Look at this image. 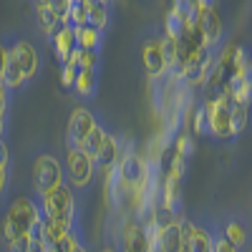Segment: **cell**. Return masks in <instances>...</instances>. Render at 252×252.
<instances>
[{
    "instance_id": "1",
    "label": "cell",
    "mask_w": 252,
    "mask_h": 252,
    "mask_svg": "<svg viewBox=\"0 0 252 252\" xmlns=\"http://www.w3.org/2000/svg\"><path fill=\"white\" fill-rule=\"evenodd\" d=\"M40 197V217H51V220H61L66 224H73V212H76V199L73 192L66 182L56 184L48 192L38 194Z\"/></svg>"
},
{
    "instance_id": "2",
    "label": "cell",
    "mask_w": 252,
    "mask_h": 252,
    "mask_svg": "<svg viewBox=\"0 0 252 252\" xmlns=\"http://www.w3.org/2000/svg\"><path fill=\"white\" fill-rule=\"evenodd\" d=\"M229 103H232V96L229 91H220L217 96H212L204 109H207V134L215 136V139H222V141H229L235 139V131H232V124H229Z\"/></svg>"
},
{
    "instance_id": "3",
    "label": "cell",
    "mask_w": 252,
    "mask_h": 252,
    "mask_svg": "<svg viewBox=\"0 0 252 252\" xmlns=\"http://www.w3.org/2000/svg\"><path fill=\"white\" fill-rule=\"evenodd\" d=\"M66 177H68V184L71 187H89L96 177V161L86 154L78 146V149H68V157H66Z\"/></svg>"
},
{
    "instance_id": "4",
    "label": "cell",
    "mask_w": 252,
    "mask_h": 252,
    "mask_svg": "<svg viewBox=\"0 0 252 252\" xmlns=\"http://www.w3.org/2000/svg\"><path fill=\"white\" fill-rule=\"evenodd\" d=\"M63 182V166L56 157L51 154H40L33 164V187L38 194L48 192V189H53L56 184Z\"/></svg>"
},
{
    "instance_id": "5",
    "label": "cell",
    "mask_w": 252,
    "mask_h": 252,
    "mask_svg": "<svg viewBox=\"0 0 252 252\" xmlns=\"http://www.w3.org/2000/svg\"><path fill=\"white\" fill-rule=\"evenodd\" d=\"M179 222V237H182V250L187 252H212V232L207 227L189 222V220H177Z\"/></svg>"
},
{
    "instance_id": "6",
    "label": "cell",
    "mask_w": 252,
    "mask_h": 252,
    "mask_svg": "<svg viewBox=\"0 0 252 252\" xmlns=\"http://www.w3.org/2000/svg\"><path fill=\"white\" fill-rule=\"evenodd\" d=\"M222 33H224V23H222V15L217 10V5H207L202 8V15H199V40L204 48H217L220 40H222Z\"/></svg>"
},
{
    "instance_id": "7",
    "label": "cell",
    "mask_w": 252,
    "mask_h": 252,
    "mask_svg": "<svg viewBox=\"0 0 252 252\" xmlns=\"http://www.w3.org/2000/svg\"><path fill=\"white\" fill-rule=\"evenodd\" d=\"M5 217L20 229V232H28L33 224L40 222V207L33 199H28V197H18V199L10 202Z\"/></svg>"
},
{
    "instance_id": "8",
    "label": "cell",
    "mask_w": 252,
    "mask_h": 252,
    "mask_svg": "<svg viewBox=\"0 0 252 252\" xmlns=\"http://www.w3.org/2000/svg\"><path fill=\"white\" fill-rule=\"evenodd\" d=\"M141 63H144V71L149 78H159V76L166 73V63H164V53H161V38L152 35V38L144 40Z\"/></svg>"
},
{
    "instance_id": "9",
    "label": "cell",
    "mask_w": 252,
    "mask_h": 252,
    "mask_svg": "<svg viewBox=\"0 0 252 252\" xmlns=\"http://www.w3.org/2000/svg\"><path fill=\"white\" fill-rule=\"evenodd\" d=\"M94 126H96V116H94L89 109L78 106V109L71 114V121H68V134H66L68 149H78L81 141L86 139V134L94 129Z\"/></svg>"
},
{
    "instance_id": "10",
    "label": "cell",
    "mask_w": 252,
    "mask_h": 252,
    "mask_svg": "<svg viewBox=\"0 0 252 252\" xmlns=\"http://www.w3.org/2000/svg\"><path fill=\"white\" fill-rule=\"evenodd\" d=\"M8 56L20 66V71L26 73V78L31 81V78H35V73H38V53H35V48L28 43V40H13V43L8 46Z\"/></svg>"
},
{
    "instance_id": "11",
    "label": "cell",
    "mask_w": 252,
    "mask_h": 252,
    "mask_svg": "<svg viewBox=\"0 0 252 252\" xmlns=\"http://www.w3.org/2000/svg\"><path fill=\"white\" fill-rule=\"evenodd\" d=\"M48 38H51V43H53V51H56L58 61H61V63H66V61H68V56H71V51L76 48L73 28L66 23V20H63V23H58V28H56Z\"/></svg>"
},
{
    "instance_id": "12",
    "label": "cell",
    "mask_w": 252,
    "mask_h": 252,
    "mask_svg": "<svg viewBox=\"0 0 252 252\" xmlns=\"http://www.w3.org/2000/svg\"><path fill=\"white\" fill-rule=\"evenodd\" d=\"M121 247L124 250H144V229L136 217H129L121 222V232H119Z\"/></svg>"
},
{
    "instance_id": "13",
    "label": "cell",
    "mask_w": 252,
    "mask_h": 252,
    "mask_svg": "<svg viewBox=\"0 0 252 252\" xmlns=\"http://www.w3.org/2000/svg\"><path fill=\"white\" fill-rule=\"evenodd\" d=\"M73 38H76V46H78V48L101 51V46H103V31H101V28H94V26H89V23L73 26Z\"/></svg>"
},
{
    "instance_id": "14",
    "label": "cell",
    "mask_w": 252,
    "mask_h": 252,
    "mask_svg": "<svg viewBox=\"0 0 252 252\" xmlns=\"http://www.w3.org/2000/svg\"><path fill=\"white\" fill-rule=\"evenodd\" d=\"M119 157H121V144H119L116 136H111L106 131V136H103V141H101V149H98V154H96L94 161H96V166L106 169V166H111V164L119 161Z\"/></svg>"
},
{
    "instance_id": "15",
    "label": "cell",
    "mask_w": 252,
    "mask_h": 252,
    "mask_svg": "<svg viewBox=\"0 0 252 252\" xmlns=\"http://www.w3.org/2000/svg\"><path fill=\"white\" fill-rule=\"evenodd\" d=\"M96 78H98L96 71H91V68H78L76 81H73L76 94L83 96V98H91V96L96 94V86H98V81H96Z\"/></svg>"
},
{
    "instance_id": "16",
    "label": "cell",
    "mask_w": 252,
    "mask_h": 252,
    "mask_svg": "<svg viewBox=\"0 0 252 252\" xmlns=\"http://www.w3.org/2000/svg\"><path fill=\"white\" fill-rule=\"evenodd\" d=\"M35 15H38L40 31H43L46 35H51V33L58 28V23H63V20L56 15V10L48 5V0H43V3H35Z\"/></svg>"
},
{
    "instance_id": "17",
    "label": "cell",
    "mask_w": 252,
    "mask_h": 252,
    "mask_svg": "<svg viewBox=\"0 0 252 252\" xmlns=\"http://www.w3.org/2000/svg\"><path fill=\"white\" fill-rule=\"evenodd\" d=\"M179 220V217H177ZM169 222L159 227V250H182V237H179V222Z\"/></svg>"
},
{
    "instance_id": "18",
    "label": "cell",
    "mask_w": 252,
    "mask_h": 252,
    "mask_svg": "<svg viewBox=\"0 0 252 252\" xmlns=\"http://www.w3.org/2000/svg\"><path fill=\"white\" fill-rule=\"evenodd\" d=\"M5 81V86L10 89V91H15V89H23L26 83H28V78H26V73L20 71V66L8 56V63H5V68H3V76H0Z\"/></svg>"
},
{
    "instance_id": "19",
    "label": "cell",
    "mask_w": 252,
    "mask_h": 252,
    "mask_svg": "<svg viewBox=\"0 0 252 252\" xmlns=\"http://www.w3.org/2000/svg\"><path fill=\"white\" fill-rule=\"evenodd\" d=\"M222 232L229 237V242H232L237 250L247 245V224L242 220H237V217L235 220H227L224 227H222Z\"/></svg>"
},
{
    "instance_id": "20",
    "label": "cell",
    "mask_w": 252,
    "mask_h": 252,
    "mask_svg": "<svg viewBox=\"0 0 252 252\" xmlns=\"http://www.w3.org/2000/svg\"><path fill=\"white\" fill-rule=\"evenodd\" d=\"M86 23L103 31L109 26V5L106 3H89L86 5Z\"/></svg>"
},
{
    "instance_id": "21",
    "label": "cell",
    "mask_w": 252,
    "mask_h": 252,
    "mask_svg": "<svg viewBox=\"0 0 252 252\" xmlns=\"http://www.w3.org/2000/svg\"><path fill=\"white\" fill-rule=\"evenodd\" d=\"M103 136H106V129L103 126H94V129L86 134V139L81 141V149L86 152L91 159H96V154H98V149H101V141H103Z\"/></svg>"
},
{
    "instance_id": "22",
    "label": "cell",
    "mask_w": 252,
    "mask_h": 252,
    "mask_svg": "<svg viewBox=\"0 0 252 252\" xmlns=\"http://www.w3.org/2000/svg\"><path fill=\"white\" fill-rule=\"evenodd\" d=\"M229 124H232L235 136L245 131V126H247V103H240V101L229 103Z\"/></svg>"
},
{
    "instance_id": "23",
    "label": "cell",
    "mask_w": 252,
    "mask_h": 252,
    "mask_svg": "<svg viewBox=\"0 0 252 252\" xmlns=\"http://www.w3.org/2000/svg\"><path fill=\"white\" fill-rule=\"evenodd\" d=\"M8 179H10V152H8L5 141L0 139V197L8 189Z\"/></svg>"
},
{
    "instance_id": "24",
    "label": "cell",
    "mask_w": 252,
    "mask_h": 252,
    "mask_svg": "<svg viewBox=\"0 0 252 252\" xmlns=\"http://www.w3.org/2000/svg\"><path fill=\"white\" fill-rule=\"evenodd\" d=\"M184 33V23H182V15L179 10L172 5V10L166 13V20H164V35H172V38H179Z\"/></svg>"
},
{
    "instance_id": "25",
    "label": "cell",
    "mask_w": 252,
    "mask_h": 252,
    "mask_svg": "<svg viewBox=\"0 0 252 252\" xmlns=\"http://www.w3.org/2000/svg\"><path fill=\"white\" fill-rule=\"evenodd\" d=\"M83 247H86V245H83V242L73 235V229H68V232L53 245V252H61V250H63V252H66V250H68V252H78V250H83Z\"/></svg>"
},
{
    "instance_id": "26",
    "label": "cell",
    "mask_w": 252,
    "mask_h": 252,
    "mask_svg": "<svg viewBox=\"0 0 252 252\" xmlns=\"http://www.w3.org/2000/svg\"><path fill=\"white\" fill-rule=\"evenodd\" d=\"M172 141H174V152H177V154H182L184 159H189V157L194 154V141H192V136H187V134H182V131H179Z\"/></svg>"
},
{
    "instance_id": "27",
    "label": "cell",
    "mask_w": 252,
    "mask_h": 252,
    "mask_svg": "<svg viewBox=\"0 0 252 252\" xmlns=\"http://www.w3.org/2000/svg\"><path fill=\"white\" fill-rule=\"evenodd\" d=\"M192 129H194L197 136L207 134V109H204V103H202V106H197L194 114H192Z\"/></svg>"
},
{
    "instance_id": "28",
    "label": "cell",
    "mask_w": 252,
    "mask_h": 252,
    "mask_svg": "<svg viewBox=\"0 0 252 252\" xmlns=\"http://www.w3.org/2000/svg\"><path fill=\"white\" fill-rule=\"evenodd\" d=\"M78 68L73 63H61V86L63 89H73V81H76Z\"/></svg>"
},
{
    "instance_id": "29",
    "label": "cell",
    "mask_w": 252,
    "mask_h": 252,
    "mask_svg": "<svg viewBox=\"0 0 252 252\" xmlns=\"http://www.w3.org/2000/svg\"><path fill=\"white\" fill-rule=\"evenodd\" d=\"M212 250L215 252H237V247L229 242V237L224 232H215L212 235Z\"/></svg>"
},
{
    "instance_id": "30",
    "label": "cell",
    "mask_w": 252,
    "mask_h": 252,
    "mask_svg": "<svg viewBox=\"0 0 252 252\" xmlns=\"http://www.w3.org/2000/svg\"><path fill=\"white\" fill-rule=\"evenodd\" d=\"M71 3H73V0H48V5L56 10V15L63 20V18H66V13H68V8H71Z\"/></svg>"
},
{
    "instance_id": "31",
    "label": "cell",
    "mask_w": 252,
    "mask_h": 252,
    "mask_svg": "<svg viewBox=\"0 0 252 252\" xmlns=\"http://www.w3.org/2000/svg\"><path fill=\"white\" fill-rule=\"evenodd\" d=\"M8 101H10V89L5 86V81L0 78V116H5V111H8Z\"/></svg>"
},
{
    "instance_id": "32",
    "label": "cell",
    "mask_w": 252,
    "mask_h": 252,
    "mask_svg": "<svg viewBox=\"0 0 252 252\" xmlns=\"http://www.w3.org/2000/svg\"><path fill=\"white\" fill-rule=\"evenodd\" d=\"M5 63H8V43H5V40H0V76H3Z\"/></svg>"
},
{
    "instance_id": "33",
    "label": "cell",
    "mask_w": 252,
    "mask_h": 252,
    "mask_svg": "<svg viewBox=\"0 0 252 252\" xmlns=\"http://www.w3.org/2000/svg\"><path fill=\"white\" fill-rule=\"evenodd\" d=\"M3 129H5V116H0V139H3Z\"/></svg>"
}]
</instances>
